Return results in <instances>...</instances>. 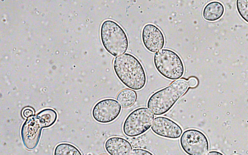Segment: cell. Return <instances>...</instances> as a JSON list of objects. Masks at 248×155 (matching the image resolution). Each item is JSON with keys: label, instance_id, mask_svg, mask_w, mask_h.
I'll return each instance as SVG.
<instances>
[{"label": "cell", "instance_id": "1", "mask_svg": "<svg viewBox=\"0 0 248 155\" xmlns=\"http://www.w3.org/2000/svg\"><path fill=\"white\" fill-rule=\"evenodd\" d=\"M113 67L117 78L127 87L140 90L145 86V71L141 62L134 55L126 53L116 57Z\"/></svg>", "mask_w": 248, "mask_h": 155}, {"label": "cell", "instance_id": "2", "mask_svg": "<svg viewBox=\"0 0 248 155\" xmlns=\"http://www.w3.org/2000/svg\"><path fill=\"white\" fill-rule=\"evenodd\" d=\"M57 113L52 108H45L35 115L27 118L21 128V137L24 147L29 150L35 149L41 137L42 129L54 124Z\"/></svg>", "mask_w": 248, "mask_h": 155}, {"label": "cell", "instance_id": "3", "mask_svg": "<svg viewBox=\"0 0 248 155\" xmlns=\"http://www.w3.org/2000/svg\"><path fill=\"white\" fill-rule=\"evenodd\" d=\"M187 81L181 79L152 94L147 101V107L155 115L167 112L186 92Z\"/></svg>", "mask_w": 248, "mask_h": 155}, {"label": "cell", "instance_id": "4", "mask_svg": "<svg viewBox=\"0 0 248 155\" xmlns=\"http://www.w3.org/2000/svg\"><path fill=\"white\" fill-rule=\"evenodd\" d=\"M100 37L105 49L114 57L123 54L128 49V39L126 32L112 20H106L102 23Z\"/></svg>", "mask_w": 248, "mask_h": 155}, {"label": "cell", "instance_id": "5", "mask_svg": "<svg viewBox=\"0 0 248 155\" xmlns=\"http://www.w3.org/2000/svg\"><path fill=\"white\" fill-rule=\"evenodd\" d=\"M154 63L157 71L165 78L177 80L181 78L185 71L180 57L174 51L162 49L154 54Z\"/></svg>", "mask_w": 248, "mask_h": 155}, {"label": "cell", "instance_id": "6", "mask_svg": "<svg viewBox=\"0 0 248 155\" xmlns=\"http://www.w3.org/2000/svg\"><path fill=\"white\" fill-rule=\"evenodd\" d=\"M154 119V115L148 108H137L125 119L123 125V132L130 137L141 135L150 128Z\"/></svg>", "mask_w": 248, "mask_h": 155}, {"label": "cell", "instance_id": "7", "mask_svg": "<svg viewBox=\"0 0 248 155\" xmlns=\"http://www.w3.org/2000/svg\"><path fill=\"white\" fill-rule=\"evenodd\" d=\"M180 144L188 155H206L209 151V142L205 135L199 130L188 129L182 134Z\"/></svg>", "mask_w": 248, "mask_h": 155}, {"label": "cell", "instance_id": "8", "mask_svg": "<svg viewBox=\"0 0 248 155\" xmlns=\"http://www.w3.org/2000/svg\"><path fill=\"white\" fill-rule=\"evenodd\" d=\"M121 109V105L118 101L106 98L95 104L92 110V116L99 123L108 124L117 118Z\"/></svg>", "mask_w": 248, "mask_h": 155}, {"label": "cell", "instance_id": "9", "mask_svg": "<svg viewBox=\"0 0 248 155\" xmlns=\"http://www.w3.org/2000/svg\"><path fill=\"white\" fill-rule=\"evenodd\" d=\"M141 38L145 48L153 53L161 50L165 45V37L162 31L152 23L147 24L143 27Z\"/></svg>", "mask_w": 248, "mask_h": 155}, {"label": "cell", "instance_id": "10", "mask_svg": "<svg viewBox=\"0 0 248 155\" xmlns=\"http://www.w3.org/2000/svg\"><path fill=\"white\" fill-rule=\"evenodd\" d=\"M151 129L159 136L171 139L179 138L183 132L181 127L177 123L163 116H158L154 119Z\"/></svg>", "mask_w": 248, "mask_h": 155}, {"label": "cell", "instance_id": "11", "mask_svg": "<svg viewBox=\"0 0 248 155\" xmlns=\"http://www.w3.org/2000/svg\"><path fill=\"white\" fill-rule=\"evenodd\" d=\"M105 148L110 155H130L132 151L131 143L120 137H112L105 142Z\"/></svg>", "mask_w": 248, "mask_h": 155}, {"label": "cell", "instance_id": "12", "mask_svg": "<svg viewBox=\"0 0 248 155\" xmlns=\"http://www.w3.org/2000/svg\"><path fill=\"white\" fill-rule=\"evenodd\" d=\"M223 4L217 1L207 3L204 7L202 16L204 19L209 21H215L220 18L224 13Z\"/></svg>", "mask_w": 248, "mask_h": 155}, {"label": "cell", "instance_id": "13", "mask_svg": "<svg viewBox=\"0 0 248 155\" xmlns=\"http://www.w3.org/2000/svg\"><path fill=\"white\" fill-rule=\"evenodd\" d=\"M136 99L135 93L130 89L120 91L117 96V100L123 108H129L132 106Z\"/></svg>", "mask_w": 248, "mask_h": 155}, {"label": "cell", "instance_id": "14", "mask_svg": "<svg viewBox=\"0 0 248 155\" xmlns=\"http://www.w3.org/2000/svg\"><path fill=\"white\" fill-rule=\"evenodd\" d=\"M54 155H82L75 146L68 143H61L55 147Z\"/></svg>", "mask_w": 248, "mask_h": 155}, {"label": "cell", "instance_id": "15", "mask_svg": "<svg viewBox=\"0 0 248 155\" xmlns=\"http://www.w3.org/2000/svg\"><path fill=\"white\" fill-rule=\"evenodd\" d=\"M236 6L240 16L248 23V0H237Z\"/></svg>", "mask_w": 248, "mask_h": 155}, {"label": "cell", "instance_id": "16", "mask_svg": "<svg viewBox=\"0 0 248 155\" xmlns=\"http://www.w3.org/2000/svg\"><path fill=\"white\" fill-rule=\"evenodd\" d=\"M130 155H154L149 151L143 149H134Z\"/></svg>", "mask_w": 248, "mask_h": 155}, {"label": "cell", "instance_id": "17", "mask_svg": "<svg viewBox=\"0 0 248 155\" xmlns=\"http://www.w3.org/2000/svg\"><path fill=\"white\" fill-rule=\"evenodd\" d=\"M22 114L24 118L27 119L33 116L34 111L31 108H26L23 110Z\"/></svg>", "mask_w": 248, "mask_h": 155}, {"label": "cell", "instance_id": "18", "mask_svg": "<svg viewBox=\"0 0 248 155\" xmlns=\"http://www.w3.org/2000/svg\"><path fill=\"white\" fill-rule=\"evenodd\" d=\"M198 83L197 79L194 77L189 78L187 81L188 87L192 88L195 87L198 85Z\"/></svg>", "mask_w": 248, "mask_h": 155}, {"label": "cell", "instance_id": "19", "mask_svg": "<svg viewBox=\"0 0 248 155\" xmlns=\"http://www.w3.org/2000/svg\"><path fill=\"white\" fill-rule=\"evenodd\" d=\"M206 155H224L222 153L217 151H210Z\"/></svg>", "mask_w": 248, "mask_h": 155}, {"label": "cell", "instance_id": "20", "mask_svg": "<svg viewBox=\"0 0 248 155\" xmlns=\"http://www.w3.org/2000/svg\"><path fill=\"white\" fill-rule=\"evenodd\" d=\"M101 155H108V154H102Z\"/></svg>", "mask_w": 248, "mask_h": 155}, {"label": "cell", "instance_id": "21", "mask_svg": "<svg viewBox=\"0 0 248 155\" xmlns=\"http://www.w3.org/2000/svg\"></svg>", "mask_w": 248, "mask_h": 155}]
</instances>
